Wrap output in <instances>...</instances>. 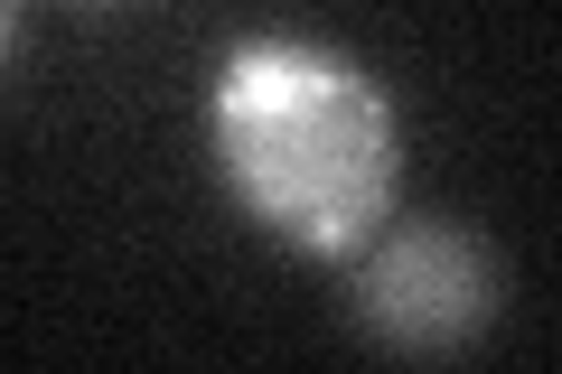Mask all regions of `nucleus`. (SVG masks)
Returning a JSON list of instances; mask_svg holds the SVG:
<instances>
[{"mask_svg": "<svg viewBox=\"0 0 562 374\" xmlns=\"http://www.w3.org/2000/svg\"><path fill=\"white\" fill-rule=\"evenodd\" d=\"M206 140H216V169L244 197V216L291 253L347 262L394 216L403 178L394 94L319 38L225 47L216 94H206Z\"/></svg>", "mask_w": 562, "mask_h": 374, "instance_id": "1", "label": "nucleus"}, {"mask_svg": "<svg viewBox=\"0 0 562 374\" xmlns=\"http://www.w3.org/2000/svg\"><path fill=\"white\" fill-rule=\"evenodd\" d=\"M347 262H357V281H347L357 328L394 355H450L497 318V253L450 216H422V225L384 216Z\"/></svg>", "mask_w": 562, "mask_h": 374, "instance_id": "2", "label": "nucleus"}, {"mask_svg": "<svg viewBox=\"0 0 562 374\" xmlns=\"http://www.w3.org/2000/svg\"><path fill=\"white\" fill-rule=\"evenodd\" d=\"M10 38H20V0H0V66H10Z\"/></svg>", "mask_w": 562, "mask_h": 374, "instance_id": "3", "label": "nucleus"}]
</instances>
